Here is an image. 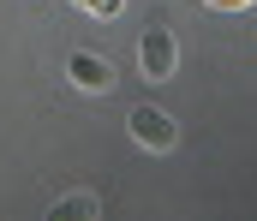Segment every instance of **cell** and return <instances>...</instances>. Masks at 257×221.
I'll return each instance as SVG.
<instances>
[{"label": "cell", "mask_w": 257, "mask_h": 221, "mask_svg": "<svg viewBox=\"0 0 257 221\" xmlns=\"http://www.w3.org/2000/svg\"><path fill=\"white\" fill-rule=\"evenodd\" d=\"M138 60H144V78H174L180 48H174V36H168L162 24H150V30H144V42H138Z\"/></svg>", "instance_id": "6da1fadb"}, {"label": "cell", "mask_w": 257, "mask_h": 221, "mask_svg": "<svg viewBox=\"0 0 257 221\" xmlns=\"http://www.w3.org/2000/svg\"><path fill=\"white\" fill-rule=\"evenodd\" d=\"M132 138L144 149H174L180 132H174V120H168L162 108H132Z\"/></svg>", "instance_id": "7a4b0ae2"}, {"label": "cell", "mask_w": 257, "mask_h": 221, "mask_svg": "<svg viewBox=\"0 0 257 221\" xmlns=\"http://www.w3.org/2000/svg\"><path fill=\"white\" fill-rule=\"evenodd\" d=\"M66 78H72L78 90H108V84H114V66H108L102 54H84V48H78V54H66Z\"/></svg>", "instance_id": "3957f363"}, {"label": "cell", "mask_w": 257, "mask_h": 221, "mask_svg": "<svg viewBox=\"0 0 257 221\" xmlns=\"http://www.w3.org/2000/svg\"><path fill=\"white\" fill-rule=\"evenodd\" d=\"M78 6H84V12H96V18H114L126 0H78Z\"/></svg>", "instance_id": "277c9868"}, {"label": "cell", "mask_w": 257, "mask_h": 221, "mask_svg": "<svg viewBox=\"0 0 257 221\" xmlns=\"http://www.w3.org/2000/svg\"><path fill=\"white\" fill-rule=\"evenodd\" d=\"M209 6H251V0H209Z\"/></svg>", "instance_id": "5b68a950"}]
</instances>
